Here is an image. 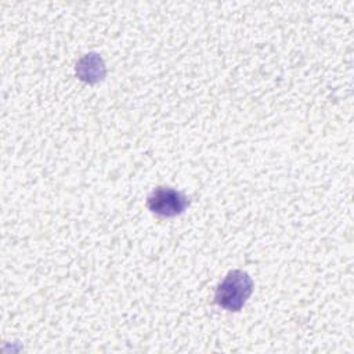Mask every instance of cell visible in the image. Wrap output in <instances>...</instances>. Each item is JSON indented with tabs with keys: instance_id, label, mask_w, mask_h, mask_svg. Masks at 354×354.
<instances>
[{
	"instance_id": "cell-1",
	"label": "cell",
	"mask_w": 354,
	"mask_h": 354,
	"mask_svg": "<svg viewBox=\"0 0 354 354\" xmlns=\"http://www.w3.org/2000/svg\"><path fill=\"white\" fill-rule=\"evenodd\" d=\"M252 278L241 270H234L218 283L214 293V301L228 311H239L252 295Z\"/></svg>"
},
{
	"instance_id": "cell-2",
	"label": "cell",
	"mask_w": 354,
	"mask_h": 354,
	"mask_svg": "<svg viewBox=\"0 0 354 354\" xmlns=\"http://www.w3.org/2000/svg\"><path fill=\"white\" fill-rule=\"evenodd\" d=\"M189 205V199L170 187H158L147 198L148 209L162 217H174L181 214Z\"/></svg>"
},
{
	"instance_id": "cell-3",
	"label": "cell",
	"mask_w": 354,
	"mask_h": 354,
	"mask_svg": "<svg viewBox=\"0 0 354 354\" xmlns=\"http://www.w3.org/2000/svg\"><path fill=\"white\" fill-rule=\"evenodd\" d=\"M76 73L86 83H95L105 76V64L98 54H86L76 64Z\"/></svg>"
}]
</instances>
